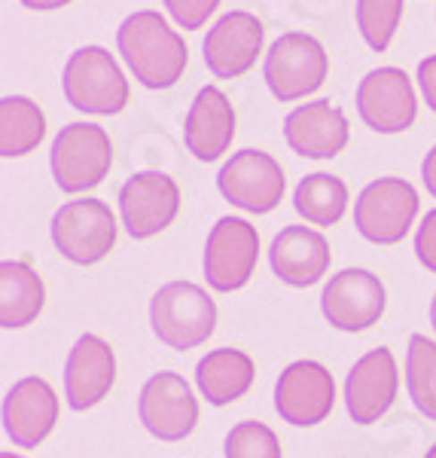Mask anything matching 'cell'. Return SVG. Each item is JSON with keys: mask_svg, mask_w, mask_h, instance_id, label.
Masks as SVG:
<instances>
[{"mask_svg": "<svg viewBox=\"0 0 436 458\" xmlns=\"http://www.w3.org/2000/svg\"><path fill=\"white\" fill-rule=\"evenodd\" d=\"M43 282L40 276L21 260L0 263V324L6 330L28 327L43 309Z\"/></svg>", "mask_w": 436, "mask_h": 458, "instance_id": "23", "label": "cell"}, {"mask_svg": "<svg viewBox=\"0 0 436 458\" xmlns=\"http://www.w3.org/2000/svg\"><path fill=\"white\" fill-rule=\"evenodd\" d=\"M254 376H256L254 360L239 349H217L205 354L196 367L198 391L214 406H226L239 401L241 394H247L250 386H254Z\"/></svg>", "mask_w": 436, "mask_h": 458, "instance_id": "22", "label": "cell"}, {"mask_svg": "<svg viewBox=\"0 0 436 458\" xmlns=\"http://www.w3.org/2000/svg\"><path fill=\"white\" fill-rule=\"evenodd\" d=\"M406 388L412 403L436 422V343L424 334L409 336V354H406Z\"/></svg>", "mask_w": 436, "mask_h": 458, "instance_id": "26", "label": "cell"}, {"mask_svg": "<svg viewBox=\"0 0 436 458\" xmlns=\"http://www.w3.org/2000/svg\"><path fill=\"white\" fill-rule=\"evenodd\" d=\"M336 403V386L327 367L317 360H297L281 373L275 386V406L281 419L297 428H312L330 416Z\"/></svg>", "mask_w": 436, "mask_h": 458, "instance_id": "15", "label": "cell"}, {"mask_svg": "<svg viewBox=\"0 0 436 458\" xmlns=\"http://www.w3.org/2000/svg\"><path fill=\"white\" fill-rule=\"evenodd\" d=\"M284 187L287 181L281 165L263 150H239L217 174L220 196L250 214L275 211L284 199Z\"/></svg>", "mask_w": 436, "mask_h": 458, "instance_id": "9", "label": "cell"}, {"mask_svg": "<svg viewBox=\"0 0 436 458\" xmlns=\"http://www.w3.org/2000/svg\"><path fill=\"white\" fill-rule=\"evenodd\" d=\"M116 379V358L105 339L86 334L68 354L64 367V394L71 410H88L101 403Z\"/></svg>", "mask_w": 436, "mask_h": 458, "instance_id": "19", "label": "cell"}, {"mask_svg": "<svg viewBox=\"0 0 436 458\" xmlns=\"http://www.w3.org/2000/svg\"><path fill=\"white\" fill-rule=\"evenodd\" d=\"M418 89L424 95L427 107L436 114V55H427L424 62L418 64Z\"/></svg>", "mask_w": 436, "mask_h": 458, "instance_id": "31", "label": "cell"}, {"mask_svg": "<svg viewBox=\"0 0 436 458\" xmlns=\"http://www.w3.org/2000/svg\"><path fill=\"white\" fill-rule=\"evenodd\" d=\"M226 458H281V443L269 425L241 422L226 437Z\"/></svg>", "mask_w": 436, "mask_h": 458, "instance_id": "28", "label": "cell"}, {"mask_svg": "<svg viewBox=\"0 0 436 458\" xmlns=\"http://www.w3.org/2000/svg\"><path fill=\"white\" fill-rule=\"evenodd\" d=\"M58 419L55 391L37 376L16 382L4 397V428L21 449H37L49 437Z\"/></svg>", "mask_w": 436, "mask_h": 458, "instance_id": "18", "label": "cell"}, {"mask_svg": "<svg viewBox=\"0 0 436 458\" xmlns=\"http://www.w3.org/2000/svg\"><path fill=\"white\" fill-rule=\"evenodd\" d=\"M116 47L135 80L150 92L177 86L189 64L187 40L156 10H140L125 19L116 31Z\"/></svg>", "mask_w": 436, "mask_h": 458, "instance_id": "1", "label": "cell"}, {"mask_svg": "<svg viewBox=\"0 0 436 458\" xmlns=\"http://www.w3.org/2000/svg\"><path fill=\"white\" fill-rule=\"evenodd\" d=\"M220 0H165V10L183 31H198V28L217 13Z\"/></svg>", "mask_w": 436, "mask_h": 458, "instance_id": "29", "label": "cell"}, {"mask_svg": "<svg viewBox=\"0 0 436 458\" xmlns=\"http://www.w3.org/2000/svg\"><path fill=\"white\" fill-rule=\"evenodd\" d=\"M418 214V193L403 177H379L354 205V226L373 245H397L412 229Z\"/></svg>", "mask_w": 436, "mask_h": 458, "instance_id": "7", "label": "cell"}, {"mask_svg": "<svg viewBox=\"0 0 436 458\" xmlns=\"http://www.w3.org/2000/svg\"><path fill=\"white\" fill-rule=\"evenodd\" d=\"M397 364L390 349H373L369 354L354 364V370L345 379V403H348V416L357 425L379 422L384 412L390 410L397 397Z\"/></svg>", "mask_w": 436, "mask_h": 458, "instance_id": "16", "label": "cell"}, {"mask_svg": "<svg viewBox=\"0 0 436 458\" xmlns=\"http://www.w3.org/2000/svg\"><path fill=\"white\" fill-rule=\"evenodd\" d=\"M0 458H19V455H10V453H4V455H0Z\"/></svg>", "mask_w": 436, "mask_h": 458, "instance_id": "36", "label": "cell"}, {"mask_svg": "<svg viewBox=\"0 0 436 458\" xmlns=\"http://www.w3.org/2000/svg\"><path fill=\"white\" fill-rule=\"evenodd\" d=\"M403 6L406 0H357L354 16H357L360 37L373 53H388L390 40L400 28Z\"/></svg>", "mask_w": 436, "mask_h": 458, "instance_id": "27", "label": "cell"}, {"mask_svg": "<svg viewBox=\"0 0 436 458\" xmlns=\"http://www.w3.org/2000/svg\"><path fill=\"white\" fill-rule=\"evenodd\" d=\"M46 138V114L25 95H6L0 101V157H28Z\"/></svg>", "mask_w": 436, "mask_h": 458, "instance_id": "24", "label": "cell"}, {"mask_svg": "<svg viewBox=\"0 0 436 458\" xmlns=\"http://www.w3.org/2000/svg\"><path fill=\"white\" fill-rule=\"evenodd\" d=\"M424 458H436V443H433L431 449H427V455H424Z\"/></svg>", "mask_w": 436, "mask_h": 458, "instance_id": "35", "label": "cell"}, {"mask_svg": "<svg viewBox=\"0 0 436 458\" xmlns=\"http://www.w3.org/2000/svg\"><path fill=\"white\" fill-rule=\"evenodd\" d=\"M263 53V21L254 13L232 10L217 19L202 43L205 64L214 77L232 80L247 73Z\"/></svg>", "mask_w": 436, "mask_h": 458, "instance_id": "14", "label": "cell"}, {"mask_svg": "<svg viewBox=\"0 0 436 458\" xmlns=\"http://www.w3.org/2000/svg\"><path fill=\"white\" fill-rule=\"evenodd\" d=\"M299 217H306L314 226H332L348 211V187L336 174H306L293 193Z\"/></svg>", "mask_w": 436, "mask_h": 458, "instance_id": "25", "label": "cell"}, {"mask_svg": "<svg viewBox=\"0 0 436 458\" xmlns=\"http://www.w3.org/2000/svg\"><path fill=\"white\" fill-rule=\"evenodd\" d=\"M138 416L153 437L174 443L189 437L198 419V403L192 397L187 379L177 373H156L140 388Z\"/></svg>", "mask_w": 436, "mask_h": 458, "instance_id": "13", "label": "cell"}, {"mask_svg": "<svg viewBox=\"0 0 436 458\" xmlns=\"http://www.w3.org/2000/svg\"><path fill=\"white\" fill-rule=\"evenodd\" d=\"M64 98L73 110L92 116H116L129 105V80L105 47L77 49L64 64Z\"/></svg>", "mask_w": 436, "mask_h": 458, "instance_id": "2", "label": "cell"}, {"mask_svg": "<svg viewBox=\"0 0 436 458\" xmlns=\"http://www.w3.org/2000/svg\"><path fill=\"white\" fill-rule=\"evenodd\" d=\"M415 254L424 269L436 272V211H427L415 233Z\"/></svg>", "mask_w": 436, "mask_h": 458, "instance_id": "30", "label": "cell"}, {"mask_svg": "<svg viewBox=\"0 0 436 458\" xmlns=\"http://www.w3.org/2000/svg\"><path fill=\"white\" fill-rule=\"evenodd\" d=\"M150 324L159 343L172 349H196L217 327V306L192 282H168L150 300Z\"/></svg>", "mask_w": 436, "mask_h": 458, "instance_id": "3", "label": "cell"}, {"mask_svg": "<svg viewBox=\"0 0 436 458\" xmlns=\"http://www.w3.org/2000/svg\"><path fill=\"white\" fill-rule=\"evenodd\" d=\"M180 211V187L165 172H138L120 190V214L131 239H153L174 224Z\"/></svg>", "mask_w": 436, "mask_h": 458, "instance_id": "10", "label": "cell"}, {"mask_svg": "<svg viewBox=\"0 0 436 458\" xmlns=\"http://www.w3.org/2000/svg\"><path fill=\"white\" fill-rule=\"evenodd\" d=\"M21 4L34 13H53V10H62V6L73 4V0H21Z\"/></svg>", "mask_w": 436, "mask_h": 458, "instance_id": "33", "label": "cell"}, {"mask_svg": "<svg viewBox=\"0 0 436 458\" xmlns=\"http://www.w3.org/2000/svg\"><path fill=\"white\" fill-rule=\"evenodd\" d=\"M235 138V110L232 101L217 86L198 89L192 101L187 123H183V141L198 162H217L229 150Z\"/></svg>", "mask_w": 436, "mask_h": 458, "instance_id": "20", "label": "cell"}, {"mask_svg": "<svg viewBox=\"0 0 436 458\" xmlns=\"http://www.w3.org/2000/svg\"><path fill=\"white\" fill-rule=\"evenodd\" d=\"M431 324H433V330H436V293H433V302H431Z\"/></svg>", "mask_w": 436, "mask_h": 458, "instance_id": "34", "label": "cell"}, {"mask_svg": "<svg viewBox=\"0 0 436 458\" xmlns=\"http://www.w3.org/2000/svg\"><path fill=\"white\" fill-rule=\"evenodd\" d=\"M284 138L293 153L306 159H332L348 147V120L332 101H308L290 110L284 120Z\"/></svg>", "mask_w": 436, "mask_h": 458, "instance_id": "17", "label": "cell"}, {"mask_svg": "<svg viewBox=\"0 0 436 458\" xmlns=\"http://www.w3.org/2000/svg\"><path fill=\"white\" fill-rule=\"evenodd\" d=\"M357 114L379 135H400L418 116V98L400 68H375L357 86Z\"/></svg>", "mask_w": 436, "mask_h": 458, "instance_id": "11", "label": "cell"}, {"mask_svg": "<svg viewBox=\"0 0 436 458\" xmlns=\"http://www.w3.org/2000/svg\"><path fill=\"white\" fill-rule=\"evenodd\" d=\"M272 272L290 287H312L330 269V245L308 226L281 229L269 250Z\"/></svg>", "mask_w": 436, "mask_h": 458, "instance_id": "21", "label": "cell"}, {"mask_svg": "<svg viewBox=\"0 0 436 458\" xmlns=\"http://www.w3.org/2000/svg\"><path fill=\"white\" fill-rule=\"evenodd\" d=\"M330 73V58L321 40L312 34L290 31L272 43L263 64V77L269 92L278 101H299L323 89Z\"/></svg>", "mask_w": 436, "mask_h": 458, "instance_id": "5", "label": "cell"}, {"mask_svg": "<svg viewBox=\"0 0 436 458\" xmlns=\"http://www.w3.org/2000/svg\"><path fill=\"white\" fill-rule=\"evenodd\" d=\"M421 181H424L427 193L436 199V147H431L424 157V165H421Z\"/></svg>", "mask_w": 436, "mask_h": 458, "instance_id": "32", "label": "cell"}, {"mask_svg": "<svg viewBox=\"0 0 436 458\" xmlns=\"http://www.w3.org/2000/svg\"><path fill=\"white\" fill-rule=\"evenodd\" d=\"M323 318L336 330L360 334L373 327L384 312V284L379 276L366 269H345L330 278V284L321 293Z\"/></svg>", "mask_w": 436, "mask_h": 458, "instance_id": "12", "label": "cell"}, {"mask_svg": "<svg viewBox=\"0 0 436 458\" xmlns=\"http://www.w3.org/2000/svg\"><path fill=\"white\" fill-rule=\"evenodd\" d=\"M53 245L64 260L92 266L116 245V217L101 199H77L55 211Z\"/></svg>", "mask_w": 436, "mask_h": 458, "instance_id": "6", "label": "cell"}, {"mask_svg": "<svg viewBox=\"0 0 436 458\" xmlns=\"http://www.w3.org/2000/svg\"><path fill=\"white\" fill-rule=\"evenodd\" d=\"M49 165H53V177L62 193H86L110 174L113 144L101 125L71 123L55 135Z\"/></svg>", "mask_w": 436, "mask_h": 458, "instance_id": "4", "label": "cell"}, {"mask_svg": "<svg viewBox=\"0 0 436 458\" xmlns=\"http://www.w3.org/2000/svg\"><path fill=\"white\" fill-rule=\"evenodd\" d=\"M260 260V235L241 217H220L205 242V278L214 291H241Z\"/></svg>", "mask_w": 436, "mask_h": 458, "instance_id": "8", "label": "cell"}]
</instances>
